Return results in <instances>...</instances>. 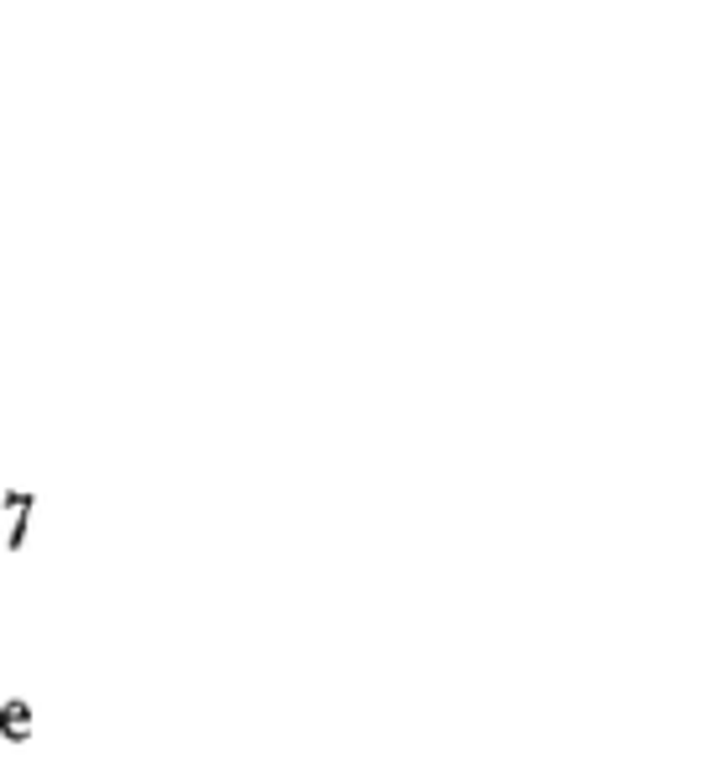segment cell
Listing matches in <instances>:
<instances>
[{"label": "cell", "mask_w": 718, "mask_h": 759, "mask_svg": "<svg viewBox=\"0 0 718 759\" xmlns=\"http://www.w3.org/2000/svg\"><path fill=\"white\" fill-rule=\"evenodd\" d=\"M0 734L5 739H26L32 734V707L26 702H0Z\"/></svg>", "instance_id": "6da1fadb"}]
</instances>
